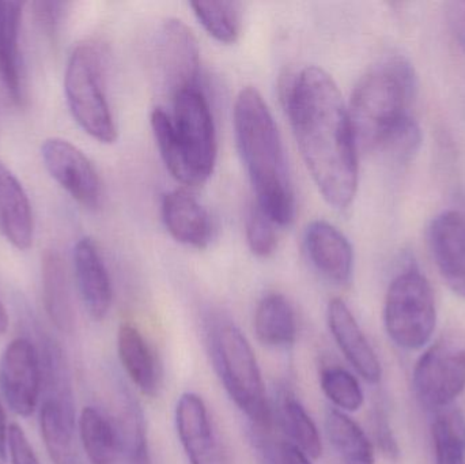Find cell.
Wrapping results in <instances>:
<instances>
[{"mask_svg":"<svg viewBox=\"0 0 465 464\" xmlns=\"http://www.w3.org/2000/svg\"><path fill=\"white\" fill-rule=\"evenodd\" d=\"M246 240L252 253L257 258H268L278 245L275 226L270 217L254 204L246 218Z\"/></svg>","mask_w":465,"mask_h":464,"instance_id":"31","label":"cell"},{"mask_svg":"<svg viewBox=\"0 0 465 464\" xmlns=\"http://www.w3.org/2000/svg\"><path fill=\"white\" fill-rule=\"evenodd\" d=\"M43 387L45 400L62 406L68 414L75 416L73 386H71L70 370L60 346L52 338L43 337L38 343Z\"/></svg>","mask_w":465,"mask_h":464,"instance_id":"24","label":"cell"},{"mask_svg":"<svg viewBox=\"0 0 465 464\" xmlns=\"http://www.w3.org/2000/svg\"><path fill=\"white\" fill-rule=\"evenodd\" d=\"M40 429L54 464H84L75 444V416L52 400H44L40 409Z\"/></svg>","mask_w":465,"mask_h":464,"instance_id":"23","label":"cell"},{"mask_svg":"<svg viewBox=\"0 0 465 464\" xmlns=\"http://www.w3.org/2000/svg\"><path fill=\"white\" fill-rule=\"evenodd\" d=\"M68 109L79 127L101 143H114L117 128L109 106L100 51L81 44L68 59L64 74Z\"/></svg>","mask_w":465,"mask_h":464,"instance_id":"6","label":"cell"},{"mask_svg":"<svg viewBox=\"0 0 465 464\" xmlns=\"http://www.w3.org/2000/svg\"><path fill=\"white\" fill-rule=\"evenodd\" d=\"M176 429L191 464H232L231 449L221 439L206 403L185 392L176 406Z\"/></svg>","mask_w":465,"mask_h":464,"instance_id":"11","label":"cell"},{"mask_svg":"<svg viewBox=\"0 0 465 464\" xmlns=\"http://www.w3.org/2000/svg\"><path fill=\"white\" fill-rule=\"evenodd\" d=\"M450 19L456 38L465 52V2H456L450 5Z\"/></svg>","mask_w":465,"mask_h":464,"instance_id":"36","label":"cell"},{"mask_svg":"<svg viewBox=\"0 0 465 464\" xmlns=\"http://www.w3.org/2000/svg\"><path fill=\"white\" fill-rule=\"evenodd\" d=\"M327 315L331 334L350 365L363 380L380 383L382 370L379 357L346 302L341 299L331 300Z\"/></svg>","mask_w":465,"mask_h":464,"instance_id":"15","label":"cell"},{"mask_svg":"<svg viewBox=\"0 0 465 464\" xmlns=\"http://www.w3.org/2000/svg\"><path fill=\"white\" fill-rule=\"evenodd\" d=\"M437 464H465V419L458 409L440 411L431 427Z\"/></svg>","mask_w":465,"mask_h":464,"instance_id":"27","label":"cell"},{"mask_svg":"<svg viewBox=\"0 0 465 464\" xmlns=\"http://www.w3.org/2000/svg\"><path fill=\"white\" fill-rule=\"evenodd\" d=\"M8 329V315L5 311V305H3L2 300H0V335H5Z\"/></svg>","mask_w":465,"mask_h":464,"instance_id":"38","label":"cell"},{"mask_svg":"<svg viewBox=\"0 0 465 464\" xmlns=\"http://www.w3.org/2000/svg\"><path fill=\"white\" fill-rule=\"evenodd\" d=\"M431 256L447 285L465 299V214L448 210L429 228Z\"/></svg>","mask_w":465,"mask_h":464,"instance_id":"13","label":"cell"},{"mask_svg":"<svg viewBox=\"0 0 465 464\" xmlns=\"http://www.w3.org/2000/svg\"><path fill=\"white\" fill-rule=\"evenodd\" d=\"M415 93L417 76L406 57H388L365 74L349 106L357 146L409 163L422 141L411 114Z\"/></svg>","mask_w":465,"mask_h":464,"instance_id":"2","label":"cell"},{"mask_svg":"<svg viewBox=\"0 0 465 464\" xmlns=\"http://www.w3.org/2000/svg\"><path fill=\"white\" fill-rule=\"evenodd\" d=\"M232 123L257 206L276 225H290L295 215L294 193L278 125L259 90L249 86L238 93Z\"/></svg>","mask_w":465,"mask_h":464,"instance_id":"3","label":"cell"},{"mask_svg":"<svg viewBox=\"0 0 465 464\" xmlns=\"http://www.w3.org/2000/svg\"><path fill=\"white\" fill-rule=\"evenodd\" d=\"M43 375L37 348L26 338L8 343L0 359V391L8 408L19 417H30L40 400Z\"/></svg>","mask_w":465,"mask_h":464,"instance_id":"10","label":"cell"},{"mask_svg":"<svg viewBox=\"0 0 465 464\" xmlns=\"http://www.w3.org/2000/svg\"><path fill=\"white\" fill-rule=\"evenodd\" d=\"M281 422L290 441L302 449L312 459H319L322 454V436L308 411L292 394L283 395L281 403Z\"/></svg>","mask_w":465,"mask_h":464,"instance_id":"28","label":"cell"},{"mask_svg":"<svg viewBox=\"0 0 465 464\" xmlns=\"http://www.w3.org/2000/svg\"><path fill=\"white\" fill-rule=\"evenodd\" d=\"M74 271L87 312L94 321H104L111 311L114 291L100 248L90 237L74 247Z\"/></svg>","mask_w":465,"mask_h":464,"instance_id":"16","label":"cell"},{"mask_svg":"<svg viewBox=\"0 0 465 464\" xmlns=\"http://www.w3.org/2000/svg\"><path fill=\"white\" fill-rule=\"evenodd\" d=\"M24 3L0 0V81L14 103L24 97V76L19 51Z\"/></svg>","mask_w":465,"mask_h":464,"instance_id":"19","label":"cell"},{"mask_svg":"<svg viewBox=\"0 0 465 464\" xmlns=\"http://www.w3.org/2000/svg\"><path fill=\"white\" fill-rule=\"evenodd\" d=\"M0 233L19 251L29 250L35 239L32 203L18 177L0 163Z\"/></svg>","mask_w":465,"mask_h":464,"instance_id":"18","label":"cell"},{"mask_svg":"<svg viewBox=\"0 0 465 464\" xmlns=\"http://www.w3.org/2000/svg\"><path fill=\"white\" fill-rule=\"evenodd\" d=\"M117 353L125 373L142 394L154 397L160 389V372L154 351L134 324L123 323L117 332Z\"/></svg>","mask_w":465,"mask_h":464,"instance_id":"20","label":"cell"},{"mask_svg":"<svg viewBox=\"0 0 465 464\" xmlns=\"http://www.w3.org/2000/svg\"><path fill=\"white\" fill-rule=\"evenodd\" d=\"M371 428H373L374 440L381 454L391 462H398L401 458V449L393 435L387 413L381 406L374 408L371 414Z\"/></svg>","mask_w":465,"mask_h":464,"instance_id":"33","label":"cell"},{"mask_svg":"<svg viewBox=\"0 0 465 464\" xmlns=\"http://www.w3.org/2000/svg\"><path fill=\"white\" fill-rule=\"evenodd\" d=\"M157 60L172 97L201 87V48L193 30L182 19L163 22L158 35Z\"/></svg>","mask_w":465,"mask_h":464,"instance_id":"12","label":"cell"},{"mask_svg":"<svg viewBox=\"0 0 465 464\" xmlns=\"http://www.w3.org/2000/svg\"><path fill=\"white\" fill-rule=\"evenodd\" d=\"M412 386L425 408H450L465 390V341L450 335L433 343L415 365Z\"/></svg>","mask_w":465,"mask_h":464,"instance_id":"8","label":"cell"},{"mask_svg":"<svg viewBox=\"0 0 465 464\" xmlns=\"http://www.w3.org/2000/svg\"><path fill=\"white\" fill-rule=\"evenodd\" d=\"M328 440L346 464H374V447L360 425L341 410L325 417Z\"/></svg>","mask_w":465,"mask_h":464,"instance_id":"25","label":"cell"},{"mask_svg":"<svg viewBox=\"0 0 465 464\" xmlns=\"http://www.w3.org/2000/svg\"><path fill=\"white\" fill-rule=\"evenodd\" d=\"M49 176L79 204L97 210L103 202V183L92 161L81 149L62 138H49L41 146Z\"/></svg>","mask_w":465,"mask_h":464,"instance_id":"9","label":"cell"},{"mask_svg":"<svg viewBox=\"0 0 465 464\" xmlns=\"http://www.w3.org/2000/svg\"><path fill=\"white\" fill-rule=\"evenodd\" d=\"M33 14L41 29L54 35L64 15L65 3L63 2H35L32 5Z\"/></svg>","mask_w":465,"mask_h":464,"instance_id":"35","label":"cell"},{"mask_svg":"<svg viewBox=\"0 0 465 464\" xmlns=\"http://www.w3.org/2000/svg\"><path fill=\"white\" fill-rule=\"evenodd\" d=\"M7 449L13 464H40L24 429L19 425L11 424L8 427Z\"/></svg>","mask_w":465,"mask_h":464,"instance_id":"34","label":"cell"},{"mask_svg":"<svg viewBox=\"0 0 465 464\" xmlns=\"http://www.w3.org/2000/svg\"><path fill=\"white\" fill-rule=\"evenodd\" d=\"M254 334L262 345L286 349L297 340V321L289 300L281 293H270L257 304Z\"/></svg>","mask_w":465,"mask_h":464,"instance_id":"22","label":"cell"},{"mask_svg":"<svg viewBox=\"0 0 465 464\" xmlns=\"http://www.w3.org/2000/svg\"><path fill=\"white\" fill-rule=\"evenodd\" d=\"M320 387L325 397L341 409L354 413L362 408L363 391L355 376L341 367H325L320 372Z\"/></svg>","mask_w":465,"mask_h":464,"instance_id":"30","label":"cell"},{"mask_svg":"<svg viewBox=\"0 0 465 464\" xmlns=\"http://www.w3.org/2000/svg\"><path fill=\"white\" fill-rule=\"evenodd\" d=\"M43 297L46 315L59 331L70 334L75 327V311L67 269L57 251L48 250L41 261Z\"/></svg>","mask_w":465,"mask_h":464,"instance_id":"21","label":"cell"},{"mask_svg":"<svg viewBox=\"0 0 465 464\" xmlns=\"http://www.w3.org/2000/svg\"><path fill=\"white\" fill-rule=\"evenodd\" d=\"M213 356L226 392L253 430L271 429L270 406L264 381L251 343L229 321H220L212 332Z\"/></svg>","mask_w":465,"mask_h":464,"instance_id":"5","label":"cell"},{"mask_svg":"<svg viewBox=\"0 0 465 464\" xmlns=\"http://www.w3.org/2000/svg\"><path fill=\"white\" fill-rule=\"evenodd\" d=\"M286 108L314 184L330 206L346 210L357 193L358 146L338 84L322 68H303L290 84Z\"/></svg>","mask_w":465,"mask_h":464,"instance_id":"1","label":"cell"},{"mask_svg":"<svg viewBox=\"0 0 465 464\" xmlns=\"http://www.w3.org/2000/svg\"><path fill=\"white\" fill-rule=\"evenodd\" d=\"M79 435L87 459L92 464H114L120 440L112 422L95 408H84L79 417Z\"/></svg>","mask_w":465,"mask_h":464,"instance_id":"26","label":"cell"},{"mask_svg":"<svg viewBox=\"0 0 465 464\" xmlns=\"http://www.w3.org/2000/svg\"><path fill=\"white\" fill-rule=\"evenodd\" d=\"M306 253L314 269L330 282L346 285L354 269V252L347 237L327 221L309 223L303 237Z\"/></svg>","mask_w":465,"mask_h":464,"instance_id":"14","label":"cell"},{"mask_svg":"<svg viewBox=\"0 0 465 464\" xmlns=\"http://www.w3.org/2000/svg\"><path fill=\"white\" fill-rule=\"evenodd\" d=\"M384 324L393 343L404 350L422 349L433 337L437 324L433 289L415 267L401 272L388 288Z\"/></svg>","mask_w":465,"mask_h":464,"instance_id":"7","label":"cell"},{"mask_svg":"<svg viewBox=\"0 0 465 464\" xmlns=\"http://www.w3.org/2000/svg\"><path fill=\"white\" fill-rule=\"evenodd\" d=\"M8 427L5 421V410L0 402V460H5L7 455Z\"/></svg>","mask_w":465,"mask_h":464,"instance_id":"37","label":"cell"},{"mask_svg":"<svg viewBox=\"0 0 465 464\" xmlns=\"http://www.w3.org/2000/svg\"><path fill=\"white\" fill-rule=\"evenodd\" d=\"M253 433L262 464H312L311 458L292 441L272 439L271 429Z\"/></svg>","mask_w":465,"mask_h":464,"instance_id":"32","label":"cell"},{"mask_svg":"<svg viewBox=\"0 0 465 464\" xmlns=\"http://www.w3.org/2000/svg\"><path fill=\"white\" fill-rule=\"evenodd\" d=\"M193 14L199 24L215 40L232 44L241 33L242 11L238 2H193Z\"/></svg>","mask_w":465,"mask_h":464,"instance_id":"29","label":"cell"},{"mask_svg":"<svg viewBox=\"0 0 465 464\" xmlns=\"http://www.w3.org/2000/svg\"><path fill=\"white\" fill-rule=\"evenodd\" d=\"M150 122L172 176L188 187L204 184L217 161V133L209 101L201 87L174 95L173 114L155 108Z\"/></svg>","mask_w":465,"mask_h":464,"instance_id":"4","label":"cell"},{"mask_svg":"<svg viewBox=\"0 0 465 464\" xmlns=\"http://www.w3.org/2000/svg\"><path fill=\"white\" fill-rule=\"evenodd\" d=\"M163 220L171 236L190 247L206 248L213 239V221L206 207L184 190H174L163 198Z\"/></svg>","mask_w":465,"mask_h":464,"instance_id":"17","label":"cell"}]
</instances>
